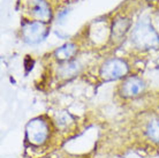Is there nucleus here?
I'll return each instance as SVG.
<instances>
[{"label": "nucleus", "mask_w": 159, "mask_h": 158, "mask_svg": "<svg viewBox=\"0 0 159 158\" xmlns=\"http://www.w3.org/2000/svg\"><path fill=\"white\" fill-rule=\"evenodd\" d=\"M131 44L141 51H149L159 48V32L152 24L149 16H142L130 34Z\"/></svg>", "instance_id": "f257e3e1"}, {"label": "nucleus", "mask_w": 159, "mask_h": 158, "mask_svg": "<svg viewBox=\"0 0 159 158\" xmlns=\"http://www.w3.org/2000/svg\"><path fill=\"white\" fill-rule=\"evenodd\" d=\"M22 12L28 20L48 23L53 19V7L48 0H20Z\"/></svg>", "instance_id": "f03ea898"}, {"label": "nucleus", "mask_w": 159, "mask_h": 158, "mask_svg": "<svg viewBox=\"0 0 159 158\" xmlns=\"http://www.w3.org/2000/svg\"><path fill=\"white\" fill-rule=\"evenodd\" d=\"M129 73V65L125 59L111 58L105 60L99 67V77L105 82L126 79Z\"/></svg>", "instance_id": "7ed1b4c3"}, {"label": "nucleus", "mask_w": 159, "mask_h": 158, "mask_svg": "<svg viewBox=\"0 0 159 158\" xmlns=\"http://www.w3.org/2000/svg\"><path fill=\"white\" fill-rule=\"evenodd\" d=\"M51 136V128L43 118H35L30 120L25 127V137L31 146H44Z\"/></svg>", "instance_id": "20e7f679"}, {"label": "nucleus", "mask_w": 159, "mask_h": 158, "mask_svg": "<svg viewBox=\"0 0 159 158\" xmlns=\"http://www.w3.org/2000/svg\"><path fill=\"white\" fill-rule=\"evenodd\" d=\"M50 32L48 23H44L39 21L23 19L21 23V37L27 44L35 45L39 44L48 37Z\"/></svg>", "instance_id": "39448f33"}, {"label": "nucleus", "mask_w": 159, "mask_h": 158, "mask_svg": "<svg viewBox=\"0 0 159 158\" xmlns=\"http://www.w3.org/2000/svg\"><path fill=\"white\" fill-rule=\"evenodd\" d=\"M145 90V82L139 76H127L120 83L119 94L125 99L136 98Z\"/></svg>", "instance_id": "423d86ee"}, {"label": "nucleus", "mask_w": 159, "mask_h": 158, "mask_svg": "<svg viewBox=\"0 0 159 158\" xmlns=\"http://www.w3.org/2000/svg\"><path fill=\"white\" fill-rule=\"evenodd\" d=\"M80 72H81V65L77 60L74 59L67 63H59V66L57 68V75H58V79L67 81L77 76Z\"/></svg>", "instance_id": "0eeeda50"}, {"label": "nucleus", "mask_w": 159, "mask_h": 158, "mask_svg": "<svg viewBox=\"0 0 159 158\" xmlns=\"http://www.w3.org/2000/svg\"><path fill=\"white\" fill-rule=\"evenodd\" d=\"M131 26V22L127 17H116V20L113 21V23L111 26V40L114 42H119L122 38H125L126 34L128 32L129 28Z\"/></svg>", "instance_id": "6e6552de"}, {"label": "nucleus", "mask_w": 159, "mask_h": 158, "mask_svg": "<svg viewBox=\"0 0 159 158\" xmlns=\"http://www.w3.org/2000/svg\"><path fill=\"white\" fill-rule=\"evenodd\" d=\"M77 45L73 42H69V43L64 44L62 46H60L53 52V58L58 61L59 63H67V61H70V60H74V57L77 53Z\"/></svg>", "instance_id": "1a4fd4ad"}, {"label": "nucleus", "mask_w": 159, "mask_h": 158, "mask_svg": "<svg viewBox=\"0 0 159 158\" xmlns=\"http://www.w3.org/2000/svg\"><path fill=\"white\" fill-rule=\"evenodd\" d=\"M144 133L148 140H150L155 144H159V118L150 119L147 123Z\"/></svg>", "instance_id": "9d476101"}, {"label": "nucleus", "mask_w": 159, "mask_h": 158, "mask_svg": "<svg viewBox=\"0 0 159 158\" xmlns=\"http://www.w3.org/2000/svg\"><path fill=\"white\" fill-rule=\"evenodd\" d=\"M54 123H56L58 128L64 129V128H67V127H69L73 123H74V119H73V117L69 114L68 112L62 111V112H60L59 114L57 115L56 121H54Z\"/></svg>", "instance_id": "9b49d317"}, {"label": "nucleus", "mask_w": 159, "mask_h": 158, "mask_svg": "<svg viewBox=\"0 0 159 158\" xmlns=\"http://www.w3.org/2000/svg\"><path fill=\"white\" fill-rule=\"evenodd\" d=\"M149 1H153V0H149Z\"/></svg>", "instance_id": "f8f14e48"}, {"label": "nucleus", "mask_w": 159, "mask_h": 158, "mask_svg": "<svg viewBox=\"0 0 159 158\" xmlns=\"http://www.w3.org/2000/svg\"><path fill=\"white\" fill-rule=\"evenodd\" d=\"M158 63H159V60H158Z\"/></svg>", "instance_id": "ddd939ff"}]
</instances>
